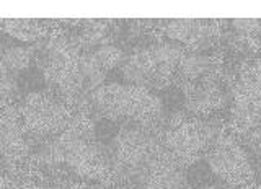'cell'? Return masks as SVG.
<instances>
[{
	"label": "cell",
	"mask_w": 261,
	"mask_h": 189,
	"mask_svg": "<svg viewBox=\"0 0 261 189\" xmlns=\"http://www.w3.org/2000/svg\"><path fill=\"white\" fill-rule=\"evenodd\" d=\"M93 101L105 118L134 119L137 124L159 121L163 114L162 100L150 90L134 85H103L93 93Z\"/></svg>",
	"instance_id": "1"
},
{
	"label": "cell",
	"mask_w": 261,
	"mask_h": 189,
	"mask_svg": "<svg viewBox=\"0 0 261 189\" xmlns=\"http://www.w3.org/2000/svg\"><path fill=\"white\" fill-rule=\"evenodd\" d=\"M207 165L216 176L233 186L250 184L253 178L248 155L232 136H220L209 145Z\"/></svg>",
	"instance_id": "2"
},
{
	"label": "cell",
	"mask_w": 261,
	"mask_h": 189,
	"mask_svg": "<svg viewBox=\"0 0 261 189\" xmlns=\"http://www.w3.org/2000/svg\"><path fill=\"white\" fill-rule=\"evenodd\" d=\"M18 114L24 129L41 136L61 132L70 121V111L59 98L39 92L24 98Z\"/></svg>",
	"instance_id": "3"
},
{
	"label": "cell",
	"mask_w": 261,
	"mask_h": 189,
	"mask_svg": "<svg viewBox=\"0 0 261 189\" xmlns=\"http://www.w3.org/2000/svg\"><path fill=\"white\" fill-rule=\"evenodd\" d=\"M80 46L65 38H57L44 52L43 73L47 84L57 87L64 95L80 92L79 85V52Z\"/></svg>",
	"instance_id": "4"
},
{
	"label": "cell",
	"mask_w": 261,
	"mask_h": 189,
	"mask_svg": "<svg viewBox=\"0 0 261 189\" xmlns=\"http://www.w3.org/2000/svg\"><path fill=\"white\" fill-rule=\"evenodd\" d=\"M222 134H217L211 127L196 126L190 121H179L170 126L165 134V147L168 157L173 158L179 165H190L199 157V153L219 139Z\"/></svg>",
	"instance_id": "5"
},
{
	"label": "cell",
	"mask_w": 261,
	"mask_h": 189,
	"mask_svg": "<svg viewBox=\"0 0 261 189\" xmlns=\"http://www.w3.org/2000/svg\"><path fill=\"white\" fill-rule=\"evenodd\" d=\"M232 124L239 132H256L259 124V75L258 65L250 69L235 90Z\"/></svg>",
	"instance_id": "6"
},
{
	"label": "cell",
	"mask_w": 261,
	"mask_h": 189,
	"mask_svg": "<svg viewBox=\"0 0 261 189\" xmlns=\"http://www.w3.org/2000/svg\"><path fill=\"white\" fill-rule=\"evenodd\" d=\"M163 31L186 47H201L217 35V23L206 20H170L163 23Z\"/></svg>",
	"instance_id": "7"
},
{
	"label": "cell",
	"mask_w": 261,
	"mask_h": 189,
	"mask_svg": "<svg viewBox=\"0 0 261 189\" xmlns=\"http://www.w3.org/2000/svg\"><path fill=\"white\" fill-rule=\"evenodd\" d=\"M24 152L27 141L20 114L10 106H5L0 110V155L10 160H18Z\"/></svg>",
	"instance_id": "8"
},
{
	"label": "cell",
	"mask_w": 261,
	"mask_h": 189,
	"mask_svg": "<svg viewBox=\"0 0 261 189\" xmlns=\"http://www.w3.org/2000/svg\"><path fill=\"white\" fill-rule=\"evenodd\" d=\"M217 70V61L214 56L204 54L199 51H186L179 57L176 75L183 77L193 84L211 80Z\"/></svg>",
	"instance_id": "9"
},
{
	"label": "cell",
	"mask_w": 261,
	"mask_h": 189,
	"mask_svg": "<svg viewBox=\"0 0 261 189\" xmlns=\"http://www.w3.org/2000/svg\"><path fill=\"white\" fill-rule=\"evenodd\" d=\"M147 189H188L183 167L170 157L157 160L150 168Z\"/></svg>",
	"instance_id": "10"
},
{
	"label": "cell",
	"mask_w": 261,
	"mask_h": 189,
	"mask_svg": "<svg viewBox=\"0 0 261 189\" xmlns=\"http://www.w3.org/2000/svg\"><path fill=\"white\" fill-rule=\"evenodd\" d=\"M220 98H222V93L212 78L194 84L186 98L188 111H191L196 116L209 114L220 104Z\"/></svg>",
	"instance_id": "11"
},
{
	"label": "cell",
	"mask_w": 261,
	"mask_h": 189,
	"mask_svg": "<svg viewBox=\"0 0 261 189\" xmlns=\"http://www.w3.org/2000/svg\"><path fill=\"white\" fill-rule=\"evenodd\" d=\"M2 28L10 36H15L20 41L31 43L44 33V24L35 20H7L2 23Z\"/></svg>",
	"instance_id": "12"
},
{
	"label": "cell",
	"mask_w": 261,
	"mask_h": 189,
	"mask_svg": "<svg viewBox=\"0 0 261 189\" xmlns=\"http://www.w3.org/2000/svg\"><path fill=\"white\" fill-rule=\"evenodd\" d=\"M33 59L31 47H8L4 51L0 61L10 72H18L28 67L30 61Z\"/></svg>",
	"instance_id": "13"
},
{
	"label": "cell",
	"mask_w": 261,
	"mask_h": 189,
	"mask_svg": "<svg viewBox=\"0 0 261 189\" xmlns=\"http://www.w3.org/2000/svg\"><path fill=\"white\" fill-rule=\"evenodd\" d=\"M92 54L96 57L98 62L103 65L105 70L114 67V65L119 64L121 59H122V52L119 51L116 46H111V44H101V46H98V49H95Z\"/></svg>",
	"instance_id": "14"
},
{
	"label": "cell",
	"mask_w": 261,
	"mask_h": 189,
	"mask_svg": "<svg viewBox=\"0 0 261 189\" xmlns=\"http://www.w3.org/2000/svg\"><path fill=\"white\" fill-rule=\"evenodd\" d=\"M13 92H15V82L12 77V72L0 61V110L8 106V101L13 96Z\"/></svg>",
	"instance_id": "15"
},
{
	"label": "cell",
	"mask_w": 261,
	"mask_h": 189,
	"mask_svg": "<svg viewBox=\"0 0 261 189\" xmlns=\"http://www.w3.org/2000/svg\"><path fill=\"white\" fill-rule=\"evenodd\" d=\"M239 189H256V186H251V184H245V186H240Z\"/></svg>",
	"instance_id": "16"
}]
</instances>
